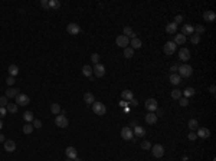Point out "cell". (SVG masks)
I'll return each mask as SVG.
<instances>
[{"label": "cell", "instance_id": "obj_13", "mask_svg": "<svg viewBox=\"0 0 216 161\" xmlns=\"http://www.w3.org/2000/svg\"><path fill=\"white\" fill-rule=\"evenodd\" d=\"M65 154H67V157L69 160H74V158L78 157V151H76V148H74V147H68L67 150H65Z\"/></svg>", "mask_w": 216, "mask_h": 161}, {"label": "cell", "instance_id": "obj_37", "mask_svg": "<svg viewBox=\"0 0 216 161\" xmlns=\"http://www.w3.org/2000/svg\"><path fill=\"white\" fill-rule=\"evenodd\" d=\"M6 109H7V112L16 114L17 112V105L16 104H7V105H6Z\"/></svg>", "mask_w": 216, "mask_h": 161}, {"label": "cell", "instance_id": "obj_46", "mask_svg": "<svg viewBox=\"0 0 216 161\" xmlns=\"http://www.w3.org/2000/svg\"><path fill=\"white\" fill-rule=\"evenodd\" d=\"M6 82H7V85H9V86H13L16 81H15V78H13V76H9V78L6 79Z\"/></svg>", "mask_w": 216, "mask_h": 161}, {"label": "cell", "instance_id": "obj_52", "mask_svg": "<svg viewBox=\"0 0 216 161\" xmlns=\"http://www.w3.org/2000/svg\"><path fill=\"white\" fill-rule=\"evenodd\" d=\"M177 69H179V65H173V66H171V72H173V73L177 71Z\"/></svg>", "mask_w": 216, "mask_h": 161}, {"label": "cell", "instance_id": "obj_20", "mask_svg": "<svg viewBox=\"0 0 216 161\" xmlns=\"http://www.w3.org/2000/svg\"><path fill=\"white\" fill-rule=\"evenodd\" d=\"M166 32L169 33V35H174V33L177 32V25H176V23H173V22H171V23H169V25L166 26Z\"/></svg>", "mask_w": 216, "mask_h": 161}, {"label": "cell", "instance_id": "obj_30", "mask_svg": "<svg viewBox=\"0 0 216 161\" xmlns=\"http://www.w3.org/2000/svg\"><path fill=\"white\" fill-rule=\"evenodd\" d=\"M23 120L26 121V122H32L35 120V117H33V114H32V111H26L25 114H23Z\"/></svg>", "mask_w": 216, "mask_h": 161}, {"label": "cell", "instance_id": "obj_17", "mask_svg": "<svg viewBox=\"0 0 216 161\" xmlns=\"http://www.w3.org/2000/svg\"><path fill=\"white\" fill-rule=\"evenodd\" d=\"M121 98H123L124 101H127V102H128V101H131V99L134 98V94L130 89H124L123 92H121Z\"/></svg>", "mask_w": 216, "mask_h": 161}, {"label": "cell", "instance_id": "obj_24", "mask_svg": "<svg viewBox=\"0 0 216 161\" xmlns=\"http://www.w3.org/2000/svg\"><path fill=\"white\" fill-rule=\"evenodd\" d=\"M17 95H19V91H17L16 88H12V86H10L9 89L6 91V96H7V98H16Z\"/></svg>", "mask_w": 216, "mask_h": 161}, {"label": "cell", "instance_id": "obj_36", "mask_svg": "<svg viewBox=\"0 0 216 161\" xmlns=\"http://www.w3.org/2000/svg\"><path fill=\"white\" fill-rule=\"evenodd\" d=\"M206 32V27L203 26V25H198V26H195V33L196 35H202V33H205Z\"/></svg>", "mask_w": 216, "mask_h": 161}, {"label": "cell", "instance_id": "obj_4", "mask_svg": "<svg viewBox=\"0 0 216 161\" xmlns=\"http://www.w3.org/2000/svg\"><path fill=\"white\" fill-rule=\"evenodd\" d=\"M92 111H94L95 115H105L107 108H105L104 104H101V102H94L92 104Z\"/></svg>", "mask_w": 216, "mask_h": 161}, {"label": "cell", "instance_id": "obj_12", "mask_svg": "<svg viewBox=\"0 0 216 161\" xmlns=\"http://www.w3.org/2000/svg\"><path fill=\"white\" fill-rule=\"evenodd\" d=\"M67 30L69 35H78L79 32H81V27L76 25V23H69L67 26Z\"/></svg>", "mask_w": 216, "mask_h": 161}, {"label": "cell", "instance_id": "obj_41", "mask_svg": "<svg viewBox=\"0 0 216 161\" xmlns=\"http://www.w3.org/2000/svg\"><path fill=\"white\" fill-rule=\"evenodd\" d=\"M190 40H192V43H193V45H198V43L200 42V36H199V35H196V33H193Z\"/></svg>", "mask_w": 216, "mask_h": 161}, {"label": "cell", "instance_id": "obj_5", "mask_svg": "<svg viewBox=\"0 0 216 161\" xmlns=\"http://www.w3.org/2000/svg\"><path fill=\"white\" fill-rule=\"evenodd\" d=\"M29 102H30V98L28 95H25V94H19L16 96V105L26 107V105H29Z\"/></svg>", "mask_w": 216, "mask_h": 161}, {"label": "cell", "instance_id": "obj_16", "mask_svg": "<svg viewBox=\"0 0 216 161\" xmlns=\"http://www.w3.org/2000/svg\"><path fill=\"white\" fill-rule=\"evenodd\" d=\"M193 33H195V26H193V25H189V23H187V25H184V26H183V30H182V35H193Z\"/></svg>", "mask_w": 216, "mask_h": 161}, {"label": "cell", "instance_id": "obj_31", "mask_svg": "<svg viewBox=\"0 0 216 161\" xmlns=\"http://www.w3.org/2000/svg\"><path fill=\"white\" fill-rule=\"evenodd\" d=\"M50 112H52L53 115H59V114H61V107H59V104H52V105H50Z\"/></svg>", "mask_w": 216, "mask_h": 161}, {"label": "cell", "instance_id": "obj_1", "mask_svg": "<svg viewBox=\"0 0 216 161\" xmlns=\"http://www.w3.org/2000/svg\"><path fill=\"white\" fill-rule=\"evenodd\" d=\"M177 71H179V76L180 78H189L193 73V68L190 65H187V63H183V65H179Z\"/></svg>", "mask_w": 216, "mask_h": 161}, {"label": "cell", "instance_id": "obj_21", "mask_svg": "<svg viewBox=\"0 0 216 161\" xmlns=\"http://www.w3.org/2000/svg\"><path fill=\"white\" fill-rule=\"evenodd\" d=\"M133 134H135L137 137H144V135H146V129H144L143 127L135 125V127H134V132H133Z\"/></svg>", "mask_w": 216, "mask_h": 161}, {"label": "cell", "instance_id": "obj_48", "mask_svg": "<svg viewBox=\"0 0 216 161\" xmlns=\"http://www.w3.org/2000/svg\"><path fill=\"white\" fill-rule=\"evenodd\" d=\"M6 114H7V109H6L4 107H0V120H1V118H4V117H6Z\"/></svg>", "mask_w": 216, "mask_h": 161}, {"label": "cell", "instance_id": "obj_10", "mask_svg": "<svg viewBox=\"0 0 216 161\" xmlns=\"http://www.w3.org/2000/svg\"><path fill=\"white\" fill-rule=\"evenodd\" d=\"M179 59L183 60V62H187V60L190 59V51H189L187 48H182V49L179 51Z\"/></svg>", "mask_w": 216, "mask_h": 161}, {"label": "cell", "instance_id": "obj_22", "mask_svg": "<svg viewBox=\"0 0 216 161\" xmlns=\"http://www.w3.org/2000/svg\"><path fill=\"white\" fill-rule=\"evenodd\" d=\"M84 101H85V104H94V102H95V98H94V95H92L91 92H85Z\"/></svg>", "mask_w": 216, "mask_h": 161}, {"label": "cell", "instance_id": "obj_50", "mask_svg": "<svg viewBox=\"0 0 216 161\" xmlns=\"http://www.w3.org/2000/svg\"><path fill=\"white\" fill-rule=\"evenodd\" d=\"M40 4H42V7L49 9V1H48V0H42V1H40Z\"/></svg>", "mask_w": 216, "mask_h": 161}, {"label": "cell", "instance_id": "obj_14", "mask_svg": "<svg viewBox=\"0 0 216 161\" xmlns=\"http://www.w3.org/2000/svg\"><path fill=\"white\" fill-rule=\"evenodd\" d=\"M4 150H6L7 153H13V151L16 150V143L12 141V140H6V141H4Z\"/></svg>", "mask_w": 216, "mask_h": 161}, {"label": "cell", "instance_id": "obj_11", "mask_svg": "<svg viewBox=\"0 0 216 161\" xmlns=\"http://www.w3.org/2000/svg\"><path fill=\"white\" fill-rule=\"evenodd\" d=\"M92 71H94V75H95L97 78H101V76L105 75V68H104V65H101V63H97V65L92 68Z\"/></svg>", "mask_w": 216, "mask_h": 161}, {"label": "cell", "instance_id": "obj_33", "mask_svg": "<svg viewBox=\"0 0 216 161\" xmlns=\"http://www.w3.org/2000/svg\"><path fill=\"white\" fill-rule=\"evenodd\" d=\"M17 73H19V68H17L16 65H10V66H9V75L15 78Z\"/></svg>", "mask_w": 216, "mask_h": 161}, {"label": "cell", "instance_id": "obj_55", "mask_svg": "<svg viewBox=\"0 0 216 161\" xmlns=\"http://www.w3.org/2000/svg\"><path fill=\"white\" fill-rule=\"evenodd\" d=\"M120 105H121V107H125V105H127V102H125V101H121V102H120Z\"/></svg>", "mask_w": 216, "mask_h": 161}, {"label": "cell", "instance_id": "obj_19", "mask_svg": "<svg viewBox=\"0 0 216 161\" xmlns=\"http://www.w3.org/2000/svg\"><path fill=\"white\" fill-rule=\"evenodd\" d=\"M146 122L150 124V125L156 124V122H157V115H156V114H153V112H149V114L146 115Z\"/></svg>", "mask_w": 216, "mask_h": 161}, {"label": "cell", "instance_id": "obj_25", "mask_svg": "<svg viewBox=\"0 0 216 161\" xmlns=\"http://www.w3.org/2000/svg\"><path fill=\"white\" fill-rule=\"evenodd\" d=\"M195 94H196V91H195V88H192V86L186 88V89L182 92V95H184V98H190V96H193Z\"/></svg>", "mask_w": 216, "mask_h": 161}, {"label": "cell", "instance_id": "obj_28", "mask_svg": "<svg viewBox=\"0 0 216 161\" xmlns=\"http://www.w3.org/2000/svg\"><path fill=\"white\" fill-rule=\"evenodd\" d=\"M184 42H186V36L184 35H174V43L176 45H184Z\"/></svg>", "mask_w": 216, "mask_h": 161}, {"label": "cell", "instance_id": "obj_27", "mask_svg": "<svg viewBox=\"0 0 216 161\" xmlns=\"http://www.w3.org/2000/svg\"><path fill=\"white\" fill-rule=\"evenodd\" d=\"M124 36H127V37H137V33H134L133 29L130 27V26H125L124 27Z\"/></svg>", "mask_w": 216, "mask_h": 161}, {"label": "cell", "instance_id": "obj_8", "mask_svg": "<svg viewBox=\"0 0 216 161\" xmlns=\"http://www.w3.org/2000/svg\"><path fill=\"white\" fill-rule=\"evenodd\" d=\"M176 43L174 42H167L166 45H164V48H163V51H164V53L166 55H173L176 52Z\"/></svg>", "mask_w": 216, "mask_h": 161}, {"label": "cell", "instance_id": "obj_38", "mask_svg": "<svg viewBox=\"0 0 216 161\" xmlns=\"http://www.w3.org/2000/svg\"><path fill=\"white\" fill-rule=\"evenodd\" d=\"M61 7V1L58 0H49V9H59Z\"/></svg>", "mask_w": 216, "mask_h": 161}, {"label": "cell", "instance_id": "obj_32", "mask_svg": "<svg viewBox=\"0 0 216 161\" xmlns=\"http://www.w3.org/2000/svg\"><path fill=\"white\" fill-rule=\"evenodd\" d=\"M33 132V125L32 124H25L23 125V134H26V135H29V134H32Z\"/></svg>", "mask_w": 216, "mask_h": 161}, {"label": "cell", "instance_id": "obj_51", "mask_svg": "<svg viewBox=\"0 0 216 161\" xmlns=\"http://www.w3.org/2000/svg\"><path fill=\"white\" fill-rule=\"evenodd\" d=\"M209 92H210L212 95H215V94H216V86H215V85H210V88H209Z\"/></svg>", "mask_w": 216, "mask_h": 161}, {"label": "cell", "instance_id": "obj_57", "mask_svg": "<svg viewBox=\"0 0 216 161\" xmlns=\"http://www.w3.org/2000/svg\"><path fill=\"white\" fill-rule=\"evenodd\" d=\"M74 161H81V158H79V157H76V158H74Z\"/></svg>", "mask_w": 216, "mask_h": 161}, {"label": "cell", "instance_id": "obj_44", "mask_svg": "<svg viewBox=\"0 0 216 161\" xmlns=\"http://www.w3.org/2000/svg\"><path fill=\"white\" fill-rule=\"evenodd\" d=\"M7 105V96L4 95V96H0V107H4L6 108Z\"/></svg>", "mask_w": 216, "mask_h": 161}, {"label": "cell", "instance_id": "obj_6", "mask_svg": "<svg viewBox=\"0 0 216 161\" xmlns=\"http://www.w3.org/2000/svg\"><path fill=\"white\" fill-rule=\"evenodd\" d=\"M144 107H146V109H147L149 112H153V111H157V109H159V104H157V101H156L154 98H150V99L146 101Z\"/></svg>", "mask_w": 216, "mask_h": 161}, {"label": "cell", "instance_id": "obj_54", "mask_svg": "<svg viewBox=\"0 0 216 161\" xmlns=\"http://www.w3.org/2000/svg\"><path fill=\"white\" fill-rule=\"evenodd\" d=\"M131 104H133V105H137L138 102H137V99H135V98H133V99H131Z\"/></svg>", "mask_w": 216, "mask_h": 161}, {"label": "cell", "instance_id": "obj_15", "mask_svg": "<svg viewBox=\"0 0 216 161\" xmlns=\"http://www.w3.org/2000/svg\"><path fill=\"white\" fill-rule=\"evenodd\" d=\"M198 138H209L210 137V131L208 128H198Z\"/></svg>", "mask_w": 216, "mask_h": 161}, {"label": "cell", "instance_id": "obj_18", "mask_svg": "<svg viewBox=\"0 0 216 161\" xmlns=\"http://www.w3.org/2000/svg\"><path fill=\"white\" fill-rule=\"evenodd\" d=\"M203 19H205L206 22H213V20L216 19V13L215 12H212V10H208V12L203 13Z\"/></svg>", "mask_w": 216, "mask_h": 161}, {"label": "cell", "instance_id": "obj_40", "mask_svg": "<svg viewBox=\"0 0 216 161\" xmlns=\"http://www.w3.org/2000/svg\"><path fill=\"white\" fill-rule=\"evenodd\" d=\"M140 145H141V148H143V150H150V148L153 147V145L150 144V141H147V140L141 141V144H140Z\"/></svg>", "mask_w": 216, "mask_h": 161}, {"label": "cell", "instance_id": "obj_34", "mask_svg": "<svg viewBox=\"0 0 216 161\" xmlns=\"http://www.w3.org/2000/svg\"><path fill=\"white\" fill-rule=\"evenodd\" d=\"M187 127L190 128V131H196V129H198V127H199V122H198L196 120H190V121H189V124H187Z\"/></svg>", "mask_w": 216, "mask_h": 161}, {"label": "cell", "instance_id": "obj_29", "mask_svg": "<svg viewBox=\"0 0 216 161\" xmlns=\"http://www.w3.org/2000/svg\"><path fill=\"white\" fill-rule=\"evenodd\" d=\"M170 82H171L173 85H179V84L182 82V78H180L177 73H171V76H170Z\"/></svg>", "mask_w": 216, "mask_h": 161}, {"label": "cell", "instance_id": "obj_2", "mask_svg": "<svg viewBox=\"0 0 216 161\" xmlns=\"http://www.w3.org/2000/svg\"><path fill=\"white\" fill-rule=\"evenodd\" d=\"M151 153L156 158H161L164 155V147L161 144H156V145L151 147Z\"/></svg>", "mask_w": 216, "mask_h": 161}, {"label": "cell", "instance_id": "obj_9", "mask_svg": "<svg viewBox=\"0 0 216 161\" xmlns=\"http://www.w3.org/2000/svg\"><path fill=\"white\" fill-rule=\"evenodd\" d=\"M133 131H131V128L130 127H124L123 129H121V137L124 138V140H133Z\"/></svg>", "mask_w": 216, "mask_h": 161}, {"label": "cell", "instance_id": "obj_3", "mask_svg": "<svg viewBox=\"0 0 216 161\" xmlns=\"http://www.w3.org/2000/svg\"><path fill=\"white\" fill-rule=\"evenodd\" d=\"M115 43H117V46H120V48L125 49V48H128V46H130V39H128L127 36L120 35V36H117Z\"/></svg>", "mask_w": 216, "mask_h": 161}, {"label": "cell", "instance_id": "obj_7", "mask_svg": "<svg viewBox=\"0 0 216 161\" xmlns=\"http://www.w3.org/2000/svg\"><path fill=\"white\" fill-rule=\"evenodd\" d=\"M55 124H56V127H59V128H67L69 122H68V118L65 115H56Z\"/></svg>", "mask_w": 216, "mask_h": 161}, {"label": "cell", "instance_id": "obj_58", "mask_svg": "<svg viewBox=\"0 0 216 161\" xmlns=\"http://www.w3.org/2000/svg\"><path fill=\"white\" fill-rule=\"evenodd\" d=\"M65 161H74V160H69V158H68V160H65Z\"/></svg>", "mask_w": 216, "mask_h": 161}, {"label": "cell", "instance_id": "obj_23", "mask_svg": "<svg viewBox=\"0 0 216 161\" xmlns=\"http://www.w3.org/2000/svg\"><path fill=\"white\" fill-rule=\"evenodd\" d=\"M92 66H89V65H85L82 68V73L84 76H86V78H92Z\"/></svg>", "mask_w": 216, "mask_h": 161}, {"label": "cell", "instance_id": "obj_26", "mask_svg": "<svg viewBox=\"0 0 216 161\" xmlns=\"http://www.w3.org/2000/svg\"><path fill=\"white\" fill-rule=\"evenodd\" d=\"M130 45H131V48H133V49H140L143 43H141V40H140L138 37H134V39H131Z\"/></svg>", "mask_w": 216, "mask_h": 161}, {"label": "cell", "instance_id": "obj_49", "mask_svg": "<svg viewBox=\"0 0 216 161\" xmlns=\"http://www.w3.org/2000/svg\"><path fill=\"white\" fill-rule=\"evenodd\" d=\"M182 22H183V16H182V15H177V16L174 18V22H173V23H176V25H177V23H182Z\"/></svg>", "mask_w": 216, "mask_h": 161}, {"label": "cell", "instance_id": "obj_35", "mask_svg": "<svg viewBox=\"0 0 216 161\" xmlns=\"http://www.w3.org/2000/svg\"><path fill=\"white\" fill-rule=\"evenodd\" d=\"M124 56H125L127 59L133 58V56H134V49H133V48H130V46H128V48H125V49H124Z\"/></svg>", "mask_w": 216, "mask_h": 161}, {"label": "cell", "instance_id": "obj_39", "mask_svg": "<svg viewBox=\"0 0 216 161\" xmlns=\"http://www.w3.org/2000/svg\"><path fill=\"white\" fill-rule=\"evenodd\" d=\"M171 98L173 99H180L182 98V91H179V89H173V92H171Z\"/></svg>", "mask_w": 216, "mask_h": 161}, {"label": "cell", "instance_id": "obj_56", "mask_svg": "<svg viewBox=\"0 0 216 161\" xmlns=\"http://www.w3.org/2000/svg\"><path fill=\"white\" fill-rule=\"evenodd\" d=\"M1 128H3V121L0 120V129H1Z\"/></svg>", "mask_w": 216, "mask_h": 161}, {"label": "cell", "instance_id": "obj_42", "mask_svg": "<svg viewBox=\"0 0 216 161\" xmlns=\"http://www.w3.org/2000/svg\"><path fill=\"white\" fill-rule=\"evenodd\" d=\"M91 60L97 65V63H100V55L98 53H92L91 55Z\"/></svg>", "mask_w": 216, "mask_h": 161}, {"label": "cell", "instance_id": "obj_47", "mask_svg": "<svg viewBox=\"0 0 216 161\" xmlns=\"http://www.w3.org/2000/svg\"><path fill=\"white\" fill-rule=\"evenodd\" d=\"M33 128H42V121L40 120H33Z\"/></svg>", "mask_w": 216, "mask_h": 161}, {"label": "cell", "instance_id": "obj_53", "mask_svg": "<svg viewBox=\"0 0 216 161\" xmlns=\"http://www.w3.org/2000/svg\"><path fill=\"white\" fill-rule=\"evenodd\" d=\"M6 140H4V135L3 134H0V143H4Z\"/></svg>", "mask_w": 216, "mask_h": 161}, {"label": "cell", "instance_id": "obj_43", "mask_svg": "<svg viewBox=\"0 0 216 161\" xmlns=\"http://www.w3.org/2000/svg\"><path fill=\"white\" fill-rule=\"evenodd\" d=\"M179 105H180V107H187V105H189L187 98H180V99H179Z\"/></svg>", "mask_w": 216, "mask_h": 161}, {"label": "cell", "instance_id": "obj_45", "mask_svg": "<svg viewBox=\"0 0 216 161\" xmlns=\"http://www.w3.org/2000/svg\"><path fill=\"white\" fill-rule=\"evenodd\" d=\"M187 138H189L190 141H196V138H198V135H196V132H195V131H192V132H189V135H187Z\"/></svg>", "mask_w": 216, "mask_h": 161}]
</instances>
